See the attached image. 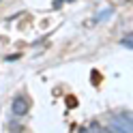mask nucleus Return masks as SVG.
<instances>
[{
    "label": "nucleus",
    "instance_id": "f257e3e1",
    "mask_svg": "<svg viewBox=\"0 0 133 133\" xmlns=\"http://www.w3.org/2000/svg\"><path fill=\"white\" fill-rule=\"evenodd\" d=\"M11 112H13L15 116H26V112H28V101H26L24 97H15L13 103H11Z\"/></svg>",
    "mask_w": 133,
    "mask_h": 133
},
{
    "label": "nucleus",
    "instance_id": "f03ea898",
    "mask_svg": "<svg viewBox=\"0 0 133 133\" xmlns=\"http://www.w3.org/2000/svg\"><path fill=\"white\" fill-rule=\"evenodd\" d=\"M110 131H116V133H131V124L124 122L122 118L114 116L112 118V124H110Z\"/></svg>",
    "mask_w": 133,
    "mask_h": 133
},
{
    "label": "nucleus",
    "instance_id": "7ed1b4c3",
    "mask_svg": "<svg viewBox=\"0 0 133 133\" xmlns=\"http://www.w3.org/2000/svg\"><path fill=\"white\" fill-rule=\"evenodd\" d=\"M118 118H122L124 122H129V124L133 122V118H131V112H120V114H118Z\"/></svg>",
    "mask_w": 133,
    "mask_h": 133
},
{
    "label": "nucleus",
    "instance_id": "20e7f679",
    "mask_svg": "<svg viewBox=\"0 0 133 133\" xmlns=\"http://www.w3.org/2000/svg\"><path fill=\"white\" fill-rule=\"evenodd\" d=\"M131 39H133L131 35H129V37H124V39H122V45H124V47H129V49L133 47V41H131Z\"/></svg>",
    "mask_w": 133,
    "mask_h": 133
},
{
    "label": "nucleus",
    "instance_id": "39448f33",
    "mask_svg": "<svg viewBox=\"0 0 133 133\" xmlns=\"http://www.w3.org/2000/svg\"><path fill=\"white\" fill-rule=\"evenodd\" d=\"M9 124H11V129H13V131H17V133L22 131V127H19V122H9Z\"/></svg>",
    "mask_w": 133,
    "mask_h": 133
},
{
    "label": "nucleus",
    "instance_id": "423d86ee",
    "mask_svg": "<svg viewBox=\"0 0 133 133\" xmlns=\"http://www.w3.org/2000/svg\"><path fill=\"white\" fill-rule=\"evenodd\" d=\"M60 2H64V0H60Z\"/></svg>",
    "mask_w": 133,
    "mask_h": 133
}]
</instances>
